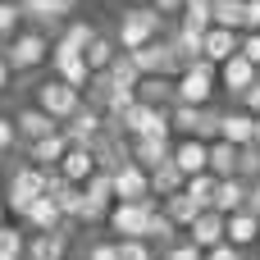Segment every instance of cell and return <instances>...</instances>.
Returning a JSON list of instances; mask_svg holds the SVG:
<instances>
[{"label":"cell","instance_id":"34","mask_svg":"<svg viewBox=\"0 0 260 260\" xmlns=\"http://www.w3.org/2000/svg\"><path fill=\"white\" fill-rule=\"evenodd\" d=\"M0 260H27V233L18 224H0Z\"/></svg>","mask_w":260,"mask_h":260},{"label":"cell","instance_id":"26","mask_svg":"<svg viewBox=\"0 0 260 260\" xmlns=\"http://www.w3.org/2000/svg\"><path fill=\"white\" fill-rule=\"evenodd\" d=\"M137 101L142 105H155V110H174L178 105V87H174V78H142Z\"/></svg>","mask_w":260,"mask_h":260},{"label":"cell","instance_id":"24","mask_svg":"<svg viewBox=\"0 0 260 260\" xmlns=\"http://www.w3.org/2000/svg\"><path fill=\"white\" fill-rule=\"evenodd\" d=\"M247 201H251V183H242V178H219V192H215V210L229 219V215H238V210H247Z\"/></svg>","mask_w":260,"mask_h":260},{"label":"cell","instance_id":"27","mask_svg":"<svg viewBox=\"0 0 260 260\" xmlns=\"http://www.w3.org/2000/svg\"><path fill=\"white\" fill-rule=\"evenodd\" d=\"M119 55H123V50H119V41H114L110 32H96V41L87 46V55H82V59H87V69H91V73H110Z\"/></svg>","mask_w":260,"mask_h":260},{"label":"cell","instance_id":"32","mask_svg":"<svg viewBox=\"0 0 260 260\" xmlns=\"http://www.w3.org/2000/svg\"><path fill=\"white\" fill-rule=\"evenodd\" d=\"M178 27H192V32H210L215 27V0H187Z\"/></svg>","mask_w":260,"mask_h":260},{"label":"cell","instance_id":"30","mask_svg":"<svg viewBox=\"0 0 260 260\" xmlns=\"http://www.w3.org/2000/svg\"><path fill=\"white\" fill-rule=\"evenodd\" d=\"M238 160H242V151L233 142H210V174L215 178H238Z\"/></svg>","mask_w":260,"mask_h":260},{"label":"cell","instance_id":"14","mask_svg":"<svg viewBox=\"0 0 260 260\" xmlns=\"http://www.w3.org/2000/svg\"><path fill=\"white\" fill-rule=\"evenodd\" d=\"M119 201H155V197H151V174H146L142 165H133V160L114 174V206H119Z\"/></svg>","mask_w":260,"mask_h":260},{"label":"cell","instance_id":"28","mask_svg":"<svg viewBox=\"0 0 260 260\" xmlns=\"http://www.w3.org/2000/svg\"><path fill=\"white\" fill-rule=\"evenodd\" d=\"M183 187H187V178H183V169H178L174 160L151 174V197H155V201H169V197H178Z\"/></svg>","mask_w":260,"mask_h":260},{"label":"cell","instance_id":"4","mask_svg":"<svg viewBox=\"0 0 260 260\" xmlns=\"http://www.w3.org/2000/svg\"><path fill=\"white\" fill-rule=\"evenodd\" d=\"M32 105H41V110H46V114L64 128V123L82 110V91H73L69 82H59V78L50 73V78H41V82L32 87Z\"/></svg>","mask_w":260,"mask_h":260},{"label":"cell","instance_id":"5","mask_svg":"<svg viewBox=\"0 0 260 260\" xmlns=\"http://www.w3.org/2000/svg\"><path fill=\"white\" fill-rule=\"evenodd\" d=\"M174 87H178V105H197V110H206L210 96H215V87H219V69H215L210 59L187 64V69L174 78Z\"/></svg>","mask_w":260,"mask_h":260},{"label":"cell","instance_id":"35","mask_svg":"<svg viewBox=\"0 0 260 260\" xmlns=\"http://www.w3.org/2000/svg\"><path fill=\"white\" fill-rule=\"evenodd\" d=\"M201 210H215V192H219V178L215 174H197V178H187V187H183Z\"/></svg>","mask_w":260,"mask_h":260},{"label":"cell","instance_id":"31","mask_svg":"<svg viewBox=\"0 0 260 260\" xmlns=\"http://www.w3.org/2000/svg\"><path fill=\"white\" fill-rule=\"evenodd\" d=\"M178 233H183V229H178V224L155 206V215H151V224H146V242H151L155 251H165V247H174V242H178Z\"/></svg>","mask_w":260,"mask_h":260},{"label":"cell","instance_id":"12","mask_svg":"<svg viewBox=\"0 0 260 260\" xmlns=\"http://www.w3.org/2000/svg\"><path fill=\"white\" fill-rule=\"evenodd\" d=\"M256 82H260V69L251 64V59H247V55H233V59L219 69V87H224L233 101H242V96H247Z\"/></svg>","mask_w":260,"mask_h":260},{"label":"cell","instance_id":"19","mask_svg":"<svg viewBox=\"0 0 260 260\" xmlns=\"http://www.w3.org/2000/svg\"><path fill=\"white\" fill-rule=\"evenodd\" d=\"M69 238H73V224L59 229V233H27V260H69Z\"/></svg>","mask_w":260,"mask_h":260},{"label":"cell","instance_id":"39","mask_svg":"<svg viewBox=\"0 0 260 260\" xmlns=\"http://www.w3.org/2000/svg\"><path fill=\"white\" fill-rule=\"evenodd\" d=\"M238 178H242V183H260V146H242Z\"/></svg>","mask_w":260,"mask_h":260},{"label":"cell","instance_id":"17","mask_svg":"<svg viewBox=\"0 0 260 260\" xmlns=\"http://www.w3.org/2000/svg\"><path fill=\"white\" fill-rule=\"evenodd\" d=\"M174 165L183 169V178L210 174V142H197V137H178V142H174Z\"/></svg>","mask_w":260,"mask_h":260},{"label":"cell","instance_id":"2","mask_svg":"<svg viewBox=\"0 0 260 260\" xmlns=\"http://www.w3.org/2000/svg\"><path fill=\"white\" fill-rule=\"evenodd\" d=\"M160 37H165V18H160L155 9H123V14H119L114 41H119L123 55H137V50H146L151 41H160Z\"/></svg>","mask_w":260,"mask_h":260},{"label":"cell","instance_id":"45","mask_svg":"<svg viewBox=\"0 0 260 260\" xmlns=\"http://www.w3.org/2000/svg\"><path fill=\"white\" fill-rule=\"evenodd\" d=\"M238 105H242V110H247L251 119H260V82L251 87V91H247V96H242V101H238Z\"/></svg>","mask_w":260,"mask_h":260},{"label":"cell","instance_id":"7","mask_svg":"<svg viewBox=\"0 0 260 260\" xmlns=\"http://www.w3.org/2000/svg\"><path fill=\"white\" fill-rule=\"evenodd\" d=\"M219 114H224V110H215V105H206V110H197V105H174V110H169V123H174L178 137L219 142Z\"/></svg>","mask_w":260,"mask_h":260},{"label":"cell","instance_id":"15","mask_svg":"<svg viewBox=\"0 0 260 260\" xmlns=\"http://www.w3.org/2000/svg\"><path fill=\"white\" fill-rule=\"evenodd\" d=\"M183 238H187L192 247H201V251H215V247H224V242H229V219H224L219 210H206V215H201Z\"/></svg>","mask_w":260,"mask_h":260},{"label":"cell","instance_id":"47","mask_svg":"<svg viewBox=\"0 0 260 260\" xmlns=\"http://www.w3.org/2000/svg\"><path fill=\"white\" fill-rule=\"evenodd\" d=\"M247 32H260V0H247Z\"/></svg>","mask_w":260,"mask_h":260},{"label":"cell","instance_id":"13","mask_svg":"<svg viewBox=\"0 0 260 260\" xmlns=\"http://www.w3.org/2000/svg\"><path fill=\"white\" fill-rule=\"evenodd\" d=\"M128 155H133V165L155 174L160 165L174 160V137H137V142H128Z\"/></svg>","mask_w":260,"mask_h":260},{"label":"cell","instance_id":"25","mask_svg":"<svg viewBox=\"0 0 260 260\" xmlns=\"http://www.w3.org/2000/svg\"><path fill=\"white\" fill-rule=\"evenodd\" d=\"M229 247H238V251H251V247H260V219L251 215V210L229 215Z\"/></svg>","mask_w":260,"mask_h":260},{"label":"cell","instance_id":"38","mask_svg":"<svg viewBox=\"0 0 260 260\" xmlns=\"http://www.w3.org/2000/svg\"><path fill=\"white\" fill-rule=\"evenodd\" d=\"M14 151H23V137L14 128V114H0V160L14 155Z\"/></svg>","mask_w":260,"mask_h":260},{"label":"cell","instance_id":"43","mask_svg":"<svg viewBox=\"0 0 260 260\" xmlns=\"http://www.w3.org/2000/svg\"><path fill=\"white\" fill-rule=\"evenodd\" d=\"M14 82H18V73H14V64H9V55L0 50V96H9V91H14Z\"/></svg>","mask_w":260,"mask_h":260},{"label":"cell","instance_id":"51","mask_svg":"<svg viewBox=\"0 0 260 260\" xmlns=\"http://www.w3.org/2000/svg\"><path fill=\"white\" fill-rule=\"evenodd\" d=\"M256 146H260V119H256Z\"/></svg>","mask_w":260,"mask_h":260},{"label":"cell","instance_id":"52","mask_svg":"<svg viewBox=\"0 0 260 260\" xmlns=\"http://www.w3.org/2000/svg\"><path fill=\"white\" fill-rule=\"evenodd\" d=\"M0 224H5V201H0Z\"/></svg>","mask_w":260,"mask_h":260},{"label":"cell","instance_id":"22","mask_svg":"<svg viewBox=\"0 0 260 260\" xmlns=\"http://www.w3.org/2000/svg\"><path fill=\"white\" fill-rule=\"evenodd\" d=\"M233 55H242V32H229V27H210L206 32V59L215 69H224Z\"/></svg>","mask_w":260,"mask_h":260},{"label":"cell","instance_id":"40","mask_svg":"<svg viewBox=\"0 0 260 260\" xmlns=\"http://www.w3.org/2000/svg\"><path fill=\"white\" fill-rule=\"evenodd\" d=\"M160 260H206V251H201V247H192L187 238H178L174 247H165V251H160Z\"/></svg>","mask_w":260,"mask_h":260},{"label":"cell","instance_id":"18","mask_svg":"<svg viewBox=\"0 0 260 260\" xmlns=\"http://www.w3.org/2000/svg\"><path fill=\"white\" fill-rule=\"evenodd\" d=\"M96 174H101V160H96L91 146H73V151L64 155V165H59V178L73 183V187H87Z\"/></svg>","mask_w":260,"mask_h":260},{"label":"cell","instance_id":"53","mask_svg":"<svg viewBox=\"0 0 260 260\" xmlns=\"http://www.w3.org/2000/svg\"><path fill=\"white\" fill-rule=\"evenodd\" d=\"M69 260H78V256H69Z\"/></svg>","mask_w":260,"mask_h":260},{"label":"cell","instance_id":"42","mask_svg":"<svg viewBox=\"0 0 260 260\" xmlns=\"http://www.w3.org/2000/svg\"><path fill=\"white\" fill-rule=\"evenodd\" d=\"M151 9L169 23V18H183V9H187V0H151Z\"/></svg>","mask_w":260,"mask_h":260},{"label":"cell","instance_id":"16","mask_svg":"<svg viewBox=\"0 0 260 260\" xmlns=\"http://www.w3.org/2000/svg\"><path fill=\"white\" fill-rule=\"evenodd\" d=\"M219 142H233L238 151H242V146H256V119H251L242 105L224 110V114H219Z\"/></svg>","mask_w":260,"mask_h":260},{"label":"cell","instance_id":"37","mask_svg":"<svg viewBox=\"0 0 260 260\" xmlns=\"http://www.w3.org/2000/svg\"><path fill=\"white\" fill-rule=\"evenodd\" d=\"M78 260H119V238H87Z\"/></svg>","mask_w":260,"mask_h":260},{"label":"cell","instance_id":"46","mask_svg":"<svg viewBox=\"0 0 260 260\" xmlns=\"http://www.w3.org/2000/svg\"><path fill=\"white\" fill-rule=\"evenodd\" d=\"M206 260H247V251H238V247H215V251H206Z\"/></svg>","mask_w":260,"mask_h":260},{"label":"cell","instance_id":"11","mask_svg":"<svg viewBox=\"0 0 260 260\" xmlns=\"http://www.w3.org/2000/svg\"><path fill=\"white\" fill-rule=\"evenodd\" d=\"M69 151H73V142H69L64 133H55V137H41V142L23 146L27 165H37V169H46V174H59V165H64V155H69Z\"/></svg>","mask_w":260,"mask_h":260},{"label":"cell","instance_id":"48","mask_svg":"<svg viewBox=\"0 0 260 260\" xmlns=\"http://www.w3.org/2000/svg\"><path fill=\"white\" fill-rule=\"evenodd\" d=\"M247 210L260 219V183H251V201H247Z\"/></svg>","mask_w":260,"mask_h":260},{"label":"cell","instance_id":"21","mask_svg":"<svg viewBox=\"0 0 260 260\" xmlns=\"http://www.w3.org/2000/svg\"><path fill=\"white\" fill-rule=\"evenodd\" d=\"M91 41H96V27L82 23V18H69V23L55 32V50H59V55H87Z\"/></svg>","mask_w":260,"mask_h":260},{"label":"cell","instance_id":"6","mask_svg":"<svg viewBox=\"0 0 260 260\" xmlns=\"http://www.w3.org/2000/svg\"><path fill=\"white\" fill-rule=\"evenodd\" d=\"M155 206L160 201H119L110 210V224H105L110 238H119V242H146V224H151Z\"/></svg>","mask_w":260,"mask_h":260},{"label":"cell","instance_id":"1","mask_svg":"<svg viewBox=\"0 0 260 260\" xmlns=\"http://www.w3.org/2000/svg\"><path fill=\"white\" fill-rule=\"evenodd\" d=\"M5 55H9V64H14V73L18 78H27V73H41L50 59H55V32L50 27H37V23H27L9 46H0Z\"/></svg>","mask_w":260,"mask_h":260},{"label":"cell","instance_id":"33","mask_svg":"<svg viewBox=\"0 0 260 260\" xmlns=\"http://www.w3.org/2000/svg\"><path fill=\"white\" fill-rule=\"evenodd\" d=\"M215 27L247 32V0H215Z\"/></svg>","mask_w":260,"mask_h":260},{"label":"cell","instance_id":"8","mask_svg":"<svg viewBox=\"0 0 260 260\" xmlns=\"http://www.w3.org/2000/svg\"><path fill=\"white\" fill-rule=\"evenodd\" d=\"M133 64L142 69V78H178V73H183V59H178V50H174L169 37H160V41H151L146 50H137Z\"/></svg>","mask_w":260,"mask_h":260},{"label":"cell","instance_id":"49","mask_svg":"<svg viewBox=\"0 0 260 260\" xmlns=\"http://www.w3.org/2000/svg\"><path fill=\"white\" fill-rule=\"evenodd\" d=\"M123 9H151V0H123Z\"/></svg>","mask_w":260,"mask_h":260},{"label":"cell","instance_id":"20","mask_svg":"<svg viewBox=\"0 0 260 260\" xmlns=\"http://www.w3.org/2000/svg\"><path fill=\"white\" fill-rule=\"evenodd\" d=\"M23 229H27V233H59V229H69V219H64V210L55 206V197H41V201H32Z\"/></svg>","mask_w":260,"mask_h":260},{"label":"cell","instance_id":"9","mask_svg":"<svg viewBox=\"0 0 260 260\" xmlns=\"http://www.w3.org/2000/svg\"><path fill=\"white\" fill-rule=\"evenodd\" d=\"M105 133H110V123H105V110H96V105H82V110L64 123V137H69L73 146H96Z\"/></svg>","mask_w":260,"mask_h":260},{"label":"cell","instance_id":"50","mask_svg":"<svg viewBox=\"0 0 260 260\" xmlns=\"http://www.w3.org/2000/svg\"><path fill=\"white\" fill-rule=\"evenodd\" d=\"M0 187H9V178H5V169H0Z\"/></svg>","mask_w":260,"mask_h":260},{"label":"cell","instance_id":"44","mask_svg":"<svg viewBox=\"0 0 260 260\" xmlns=\"http://www.w3.org/2000/svg\"><path fill=\"white\" fill-rule=\"evenodd\" d=\"M242 55L260 69V32H242Z\"/></svg>","mask_w":260,"mask_h":260},{"label":"cell","instance_id":"41","mask_svg":"<svg viewBox=\"0 0 260 260\" xmlns=\"http://www.w3.org/2000/svg\"><path fill=\"white\" fill-rule=\"evenodd\" d=\"M119 260H160L151 242H119Z\"/></svg>","mask_w":260,"mask_h":260},{"label":"cell","instance_id":"3","mask_svg":"<svg viewBox=\"0 0 260 260\" xmlns=\"http://www.w3.org/2000/svg\"><path fill=\"white\" fill-rule=\"evenodd\" d=\"M46 192H50V174L37 169V165H18V169L9 174V187H5V210H9L14 219H27L32 201H41Z\"/></svg>","mask_w":260,"mask_h":260},{"label":"cell","instance_id":"36","mask_svg":"<svg viewBox=\"0 0 260 260\" xmlns=\"http://www.w3.org/2000/svg\"><path fill=\"white\" fill-rule=\"evenodd\" d=\"M23 27H27V18H23L18 0H0V46H9Z\"/></svg>","mask_w":260,"mask_h":260},{"label":"cell","instance_id":"10","mask_svg":"<svg viewBox=\"0 0 260 260\" xmlns=\"http://www.w3.org/2000/svg\"><path fill=\"white\" fill-rule=\"evenodd\" d=\"M14 128H18V137H23V146H32V142H41V137H55V133H64L41 105H18L14 110Z\"/></svg>","mask_w":260,"mask_h":260},{"label":"cell","instance_id":"23","mask_svg":"<svg viewBox=\"0 0 260 260\" xmlns=\"http://www.w3.org/2000/svg\"><path fill=\"white\" fill-rule=\"evenodd\" d=\"M50 69H55V78H59V82H69L73 91H87V87H91V78H96V73L87 69V59H82V55H59V50H55Z\"/></svg>","mask_w":260,"mask_h":260},{"label":"cell","instance_id":"29","mask_svg":"<svg viewBox=\"0 0 260 260\" xmlns=\"http://www.w3.org/2000/svg\"><path fill=\"white\" fill-rule=\"evenodd\" d=\"M160 210H165V215H169V219H174V224H178L183 233H187V229H192V224H197V219L206 215V210H201V206H197V201H192L187 192H178V197L160 201Z\"/></svg>","mask_w":260,"mask_h":260}]
</instances>
